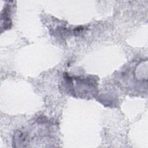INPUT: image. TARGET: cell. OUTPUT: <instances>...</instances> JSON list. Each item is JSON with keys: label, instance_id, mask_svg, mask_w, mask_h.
<instances>
[{"label": "cell", "instance_id": "obj_1", "mask_svg": "<svg viewBox=\"0 0 148 148\" xmlns=\"http://www.w3.org/2000/svg\"><path fill=\"white\" fill-rule=\"evenodd\" d=\"M28 136L21 132H17L15 134L13 137V146L16 147H25V144H27Z\"/></svg>", "mask_w": 148, "mask_h": 148}]
</instances>
